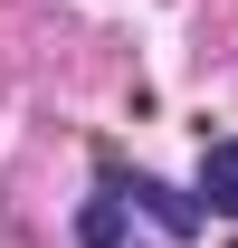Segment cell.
<instances>
[{
  "label": "cell",
  "mask_w": 238,
  "mask_h": 248,
  "mask_svg": "<svg viewBox=\"0 0 238 248\" xmlns=\"http://www.w3.org/2000/svg\"><path fill=\"white\" fill-rule=\"evenodd\" d=\"M115 201H134V210H143L162 239H200V201H181V191H172V182H152V172H134Z\"/></svg>",
  "instance_id": "6da1fadb"
},
{
  "label": "cell",
  "mask_w": 238,
  "mask_h": 248,
  "mask_svg": "<svg viewBox=\"0 0 238 248\" xmlns=\"http://www.w3.org/2000/svg\"><path fill=\"white\" fill-rule=\"evenodd\" d=\"M200 210H229L238 219V134L200 153Z\"/></svg>",
  "instance_id": "7a4b0ae2"
},
{
  "label": "cell",
  "mask_w": 238,
  "mask_h": 248,
  "mask_svg": "<svg viewBox=\"0 0 238 248\" xmlns=\"http://www.w3.org/2000/svg\"><path fill=\"white\" fill-rule=\"evenodd\" d=\"M76 239H86V248H115V239H124V210H115V191H105V201H95V210L76 219Z\"/></svg>",
  "instance_id": "3957f363"
}]
</instances>
